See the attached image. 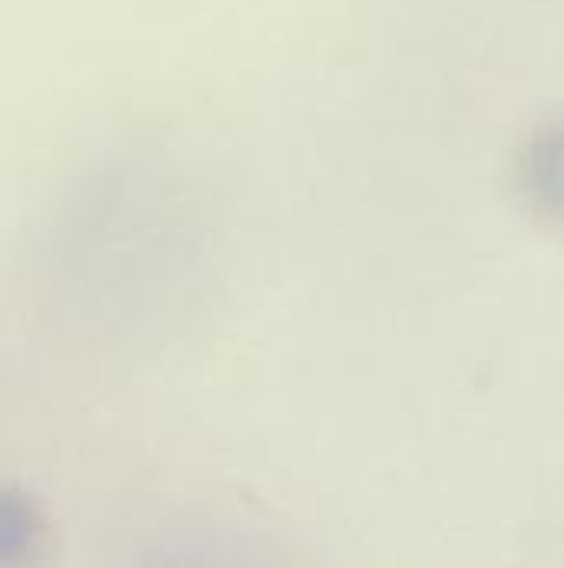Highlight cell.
Wrapping results in <instances>:
<instances>
[{
	"label": "cell",
	"mask_w": 564,
	"mask_h": 568,
	"mask_svg": "<svg viewBox=\"0 0 564 568\" xmlns=\"http://www.w3.org/2000/svg\"><path fill=\"white\" fill-rule=\"evenodd\" d=\"M552 149L558 152L555 159H545L548 165H542L539 172H535V179L539 182H545V179H558V192H555V205H562L564 209V142H552Z\"/></svg>",
	"instance_id": "6da1fadb"
}]
</instances>
